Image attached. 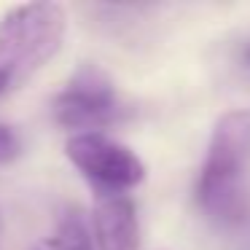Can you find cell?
I'll list each match as a JSON object with an SVG mask.
<instances>
[{"mask_svg": "<svg viewBox=\"0 0 250 250\" xmlns=\"http://www.w3.org/2000/svg\"><path fill=\"white\" fill-rule=\"evenodd\" d=\"M67 14L60 3H24L0 19V76L8 89L27 81L60 54Z\"/></svg>", "mask_w": 250, "mask_h": 250, "instance_id": "2", "label": "cell"}, {"mask_svg": "<svg viewBox=\"0 0 250 250\" xmlns=\"http://www.w3.org/2000/svg\"><path fill=\"white\" fill-rule=\"evenodd\" d=\"M239 67H242L245 73H250V41L242 43V49H239Z\"/></svg>", "mask_w": 250, "mask_h": 250, "instance_id": "8", "label": "cell"}, {"mask_svg": "<svg viewBox=\"0 0 250 250\" xmlns=\"http://www.w3.org/2000/svg\"><path fill=\"white\" fill-rule=\"evenodd\" d=\"M250 110H229L215 121L205 164L196 180V202L215 223H237L248 212Z\"/></svg>", "mask_w": 250, "mask_h": 250, "instance_id": "1", "label": "cell"}, {"mask_svg": "<svg viewBox=\"0 0 250 250\" xmlns=\"http://www.w3.org/2000/svg\"><path fill=\"white\" fill-rule=\"evenodd\" d=\"M3 229L6 226H3V215H0V239H3Z\"/></svg>", "mask_w": 250, "mask_h": 250, "instance_id": "10", "label": "cell"}, {"mask_svg": "<svg viewBox=\"0 0 250 250\" xmlns=\"http://www.w3.org/2000/svg\"><path fill=\"white\" fill-rule=\"evenodd\" d=\"M6 89H8V81H6V78H3V76H0V94L6 92Z\"/></svg>", "mask_w": 250, "mask_h": 250, "instance_id": "9", "label": "cell"}, {"mask_svg": "<svg viewBox=\"0 0 250 250\" xmlns=\"http://www.w3.org/2000/svg\"><path fill=\"white\" fill-rule=\"evenodd\" d=\"M22 153V137L14 126L0 124V167L3 164H11L14 159H19Z\"/></svg>", "mask_w": 250, "mask_h": 250, "instance_id": "7", "label": "cell"}, {"mask_svg": "<svg viewBox=\"0 0 250 250\" xmlns=\"http://www.w3.org/2000/svg\"><path fill=\"white\" fill-rule=\"evenodd\" d=\"M51 113L60 126L70 129L73 135H83L119 124L126 113V105L121 103L113 78L100 65L86 62L67 78L65 89L54 97Z\"/></svg>", "mask_w": 250, "mask_h": 250, "instance_id": "3", "label": "cell"}, {"mask_svg": "<svg viewBox=\"0 0 250 250\" xmlns=\"http://www.w3.org/2000/svg\"><path fill=\"white\" fill-rule=\"evenodd\" d=\"M92 226H94L92 242H97V250H137L140 248L137 207L129 194L97 196Z\"/></svg>", "mask_w": 250, "mask_h": 250, "instance_id": "5", "label": "cell"}, {"mask_svg": "<svg viewBox=\"0 0 250 250\" xmlns=\"http://www.w3.org/2000/svg\"><path fill=\"white\" fill-rule=\"evenodd\" d=\"M65 156L94 188L97 196L129 194L146 180V164L132 148L108 137L105 132L70 135L65 143Z\"/></svg>", "mask_w": 250, "mask_h": 250, "instance_id": "4", "label": "cell"}, {"mask_svg": "<svg viewBox=\"0 0 250 250\" xmlns=\"http://www.w3.org/2000/svg\"><path fill=\"white\" fill-rule=\"evenodd\" d=\"M30 250H94V242H92V231L86 229L83 218L76 210H70L62 215L60 226H57V231L51 237L41 239Z\"/></svg>", "mask_w": 250, "mask_h": 250, "instance_id": "6", "label": "cell"}]
</instances>
